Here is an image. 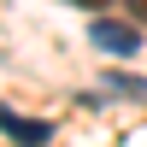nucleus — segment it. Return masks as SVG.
<instances>
[{"label": "nucleus", "instance_id": "1", "mask_svg": "<svg viewBox=\"0 0 147 147\" xmlns=\"http://www.w3.org/2000/svg\"><path fill=\"white\" fill-rule=\"evenodd\" d=\"M88 41L100 47V53H112V59H129V53H141V35H136V24H112V18L88 24Z\"/></svg>", "mask_w": 147, "mask_h": 147}, {"label": "nucleus", "instance_id": "2", "mask_svg": "<svg viewBox=\"0 0 147 147\" xmlns=\"http://www.w3.org/2000/svg\"><path fill=\"white\" fill-rule=\"evenodd\" d=\"M0 129H6L18 147H47L53 141V124H47V118H18L12 106H0Z\"/></svg>", "mask_w": 147, "mask_h": 147}, {"label": "nucleus", "instance_id": "3", "mask_svg": "<svg viewBox=\"0 0 147 147\" xmlns=\"http://www.w3.org/2000/svg\"><path fill=\"white\" fill-rule=\"evenodd\" d=\"M106 94H118V100H141V94H147V82L124 77V71H112V77H106Z\"/></svg>", "mask_w": 147, "mask_h": 147}, {"label": "nucleus", "instance_id": "4", "mask_svg": "<svg viewBox=\"0 0 147 147\" xmlns=\"http://www.w3.org/2000/svg\"><path fill=\"white\" fill-rule=\"evenodd\" d=\"M129 6H136V12H141V18H147V0H129Z\"/></svg>", "mask_w": 147, "mask_h": 147}, {"label": "nucleus", "instance_id": "5", "mask_svg": "<svg viewBox=\"0 0 147 147\" xmlns=\"http://www.w3.org/2000/svg\"><path fill=\"white\" fill-rule=\"evenodd\" d=\"M77 6H106V0H77Z\"/></svg>", "mask_w": 147, "mask_h": 147}]
</instances>
